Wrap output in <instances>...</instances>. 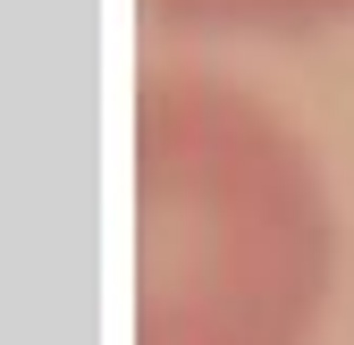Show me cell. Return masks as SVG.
Instances as JSON below:
<instances>
[{"label": "cell", "mask_w": 354, "mask_h": 345, "mask_svg": "<svg viewBox=\"0 0 354 345\" xmlns=\"http://www.w3.org/2000/svg\"><path fill=\"white\" fill-rule=\"evenodd\" d=\"M337 278L329 177L295 126L219 76L144 110V345H313Z\"/></svg>", "instance_id": "6da1fadb"}, {"label": "cell", "mask_w": 354, "mask_h": 345, "mask_svg": "<svg viewBox=\"0 0 354 345\" xmlns=\"http://www.w3.org/2000/svg\"><path fill=\"white\" fill-rule=\"evenodd\" d=\"M211 17H228V26H337L354 17V0H211Z\"/></svg>", "instance_id": "7a4b0ae2"}]
</instances>
